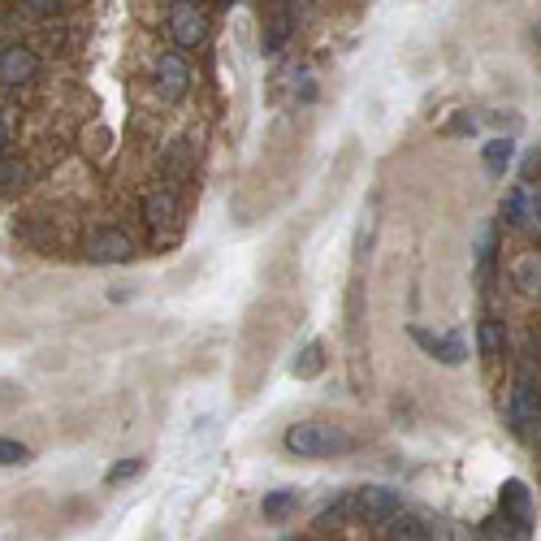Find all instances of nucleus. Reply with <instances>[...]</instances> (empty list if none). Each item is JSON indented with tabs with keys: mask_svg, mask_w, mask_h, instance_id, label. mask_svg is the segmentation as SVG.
Returning a JSON list of instances; mask_svg holds the SVG:
<instances>
[{
	"mask_svg": "<svg viewBox=\"0 0 541 541\" xmlns=\"http://www.w3.org/2000/svg\"><path fill=\"white\" fill-rule=\"evenodd\" d=\"M282 446L299 459H334V455H347L355 438L338 425H325V420H299V425L286 429Z\"/></svg>",
	"mask_w": 541,
	"mask_h": 541,
	"instance_id": "f257e3e1",
	"label": "nucleus"
},
{
	"mask_svg": "<svg viewBox=\"0 0 541 541\" xmlns=\"http://www.w3.org/2000/svg\"><path fill=\"white\" fill-rule=\"evenodd\" d=\"M503 217H507V226H516V230H524L533 221V187H529V182H520V187L507 191Z\"/></svg>",
	"mask_w": 541,
	"mask_h": 541,
	"instance_id": "2eb2a0df",
	"label": "nucleus"
},
{
	"mask_svg": "<svg viewBox=\"0 0 541 541\" xmlns=\"http://www.w3.org/2000/svg\"><path fill=\"white\" fill-rule=\"evenodd\" d=\"M165 26H169V39L182 52H200L208 44V31H213V18H208L204 0H169Z\"/></svg>",
	"mask_w": 541,
	"mask_h": 541,
	"instance_id": "7ed1b4c3",
	"label": "nucleus"
},
{
	"mask_svg": "<svg viewBox=\"0 0 541 541\" xmlns=\"http://www.w3.org/2000/svg\"><path fill=\"white\" fill-rule=\"evenodd\" d=\"M39 74H44V61H39V52L31 44H5L0 48V87L22 91V87L39 83Z\"/></svg>",
	"mask_w": 541,
	"mask_h": 541,
	"instance_id": "423d86ee",
	"label": "nucleus"
},
{
	"mask_svg": "<svg viewBox=\"0 0 541 541\" xmlns=\"http://www.w3.org/2000/svg\"><path fill=\"white\" fill-rule=\"evenodd\" d=\"M325 368V342H308L299 355H295V364H290V373L295 377H316Z\"/></svg>",
	"mask_w": 541,
	"mask_h": 541,
	"instance_id": "aec40b11",
	"label": "nucleus"
},
{
	"mask_svg": "<svg viewBox=\"0 0 541 541\" xmlns=\"http://www.w3.org/2000/svg\"><path fill=\"white\" fill-rule=\"evenodd\" d=\"M511 161H516V143L511 139H490L481 148V165H485V174L490 178H503L511 169Z\"/></svg>",
	"mask_w": 541,
	"mask_h": 541,
	"instance_id": "dca6fc26",
	"label": "nucleus"
},
{
	"mask_svg": "<svg viewBox=\"0 0 541 541\" xmlns=\"http://www.w3.org/2000/svg\"><path fill=\"white\" fill-rule=\"evenodd\" d=\"M507 429L516 433L520 442H529L541 429V386L529 368H520L507 386Z\"/></svg>",
	"mask_w": 541,
	"mask_h": 541,
	"instance_id": "f03ea898",
	"label": "nucleus"
},
{
	"mask_svg": "<svg viewBox=\"0 0 541 541\" xmlns=\"http://www.w3.org/2000/svg\"><path fill=\"white\" fill-rule=\"evenodd\" d=\"M412 338L425 347V355L429 360H438L442 368H459L468 360V342H464V334L459 329H451V334H429V329H420V325H412Z\"/></svg>",
	"mask_w": 541,
	"mask_h": 541,
	"instance_id": "1a4fd4ad",
	"label": "nucleus"
},
{
	"mask_svg": "<svg viewBox=\"0 0 541 541\" xmlns=\"http://www.w3.org/2000/svg\"><path fill=\"white\" fill-rule=\"evenodd\" d=\"M498 511L516 520L524 537H533V529H537V503H533V490L524 481H507L503 485V507H498Z\"/></svg>",
	"mask_w": 541,
	"mask_h": 541,
	"instance_id": "9b49d317",
	"label": "nucleus"
},
{
	"mask_svg": "<svg viewBox=\"0 0 541 541\" xmlns=\"http://www.w3.org/2000/svg\"><path fill=\"white\" fill-rule=\"evenodd\" d=\"M65 5H70V0H22V9L31 13V18H39V22H48V18H57V13H65Z\"/></svg>",
	"mask_w": 541,
	"mask_h": 541,
	"instance_id": "4be33fe9",
	"label": "nucleus"
},
{
	"mask_svg": "<svg viewBox=\"0 0 541 541\" xmlns=\"http://www.w3.org/2000/svg\"><path fill=\"white\" fill-rule=\"evenodd\" d=\"M31 178H35V165L26 161V156H9V152L0 156V195L31 187Z\"/></svg>",
	"mask_w": 541,
	"mask_h": 541,
	"instance_id": "ddd939ff",
	"label": "nucleus"
},
{
	"mask_svg": "<svg viewBox=\"0 0 541 541\" xmlns=\"http://www.w3.org/2000/svg\"><path fill=\"white\" fill-rule=\"evenodd\" d=\"M347 511H351V498H342V503H334V507H325L321 516H316V524H312V533H329V529H338L342 520H347Z\"/></svg>",
	"mask_w": 541,
	"mask_h": 541,
	"instance_id": "412c9836",
	"label": "nucleus"
},
{
	"mask_svg": "<svg viewBox=\"0 0 541 541\" xmlns=\"http://www.w3.org/2000/svg\"><path fill=\"white\" fill-rule=\"evenodd\" d=\"M308 9H312V0H277L265 13V26H260V48H265V57H282Z\"/></svg>",
	"mask_w": 541,
	"mask_h": 541,
	"instance_id": "39448f33",
	"label": "nucleus"
},
{
	"mask_svg": "<svg viewBox=\"0 0 541 541\" xmlns=\"http://www.w3.org/2000/svg\"><path fill=\"white\" fill-rule=\"evenodd\" d=\"M459 117H464V122H455L451 135H477V117H472V113H459Z\"/></svg>",
	"mask_w": 541,
	"mask_h": 541,
	"instance_id": "393cba45",
	"label": "nucleus"
},
{
	"mask_svg": "<svg viewBox=\"0 0 541 541\" xmlns=\"http://www.w3.org/2000/svg\"><path fill=\"white\" fill-rule=\"evenodd\" d=\"M139 217H143V226H148L152 234L174 230V226H178V195L169 191V187L148 191V195L139 200Z\"/></svg>",
	"mask_w": 541,
	"mask_h": 541,
	"instance_id": "9d476101",
	"label": "nucleus"
},
{
	"mask_svg": "<svg viewBox=\"0 0 541 541\" xmlns=\"http://www.w3.org/2000/svg\"><path fill=\"white\" fill-rule=\"evenodd\" d=\"M143 472V459H122L113 472H109V485H122V481H135Z\"/></svg>",
	"mask_w": 541,
	"mask_h": 541,
	"instance_id": "b1692460",
	"label": "nucleus"
},
{
	"mask_svg": "<svg viewBox=\"0 0 541 541\" xmlns=\"http://www.w3.org/2000/svg\"><path fill=\"white\" fill-rule=\"evenodd\" d=\"M295 507H299V494H295V490H273V494H265V503H260L265 520H273V524H282Z\"/></svg>",
	"mask_w": 541,
	"mask_h": 541,
	"instance_id": "a211bd4d",
	"label": "nucleus"
},
{
	"mask_svg": "<svg viewBox=\"0 0 541 541\" xmlns=\"http://www.w3.org/2000/svg\"><path fill=\"white\" fill-rule=\"evenodd\" d=\"M191 87H195V70L187 61V52H182V48L156 52V61H152V91H156V100H161V104H182L191 96Z\"/></svg>",
	"mask_w": 541,
	"mask_h": 541,
	"instance_id": "20e7f679",
	"label": "nucleus"
},
{
	"mask_svg": "<svg viewBox=\"0 0 541 541\" xmlns=\"http://www.w3.org/2000/svg\"><path fill=\"white\" fill-rule=\"evenodd\" d=\"M537 169H541V152H529V156H524V178H533Z\"/></svg>",
	"mask_w": 541,
	"mask_h": 541,
	"instance_id": "a878e982",
	"label": "nucleus"
},
{
	"mask_svg": "<svg viewBox=\"0 0 541 541\" xmlns=\"http://www.w3.org/2000/svg\"><path fill=\"white\" fill-rule=\"evenodd\" d=\"M511 277H516L520 295H541V256H524L516 269H511Z\"/></svg>",
	"mask_w": 541,
	"mask_h": 541,
	"instance_id": "6ab92c4d",
	"label": "nucleus"
},
{
	"mask_svg": "<svg viewBox=\"0 0 541 541\" xmlns=\"http://www.w3.org/2000/svg\"><path fill=\"white\" fill-rule=\"evenodd\" d=\"M399 507H403V498H399V490H390V485H364V490L351 498L355 520H360V524H377V529H386V520Z\"/></svg>",
	"mask_w": 541,
	"mask_h": 541,
	"instance_id": "6e6552de",
	"label": "nucleus"
},
{
	"mask_svg": "<svg viewBox=\"0 0 541 541\" xmlns=\"http://www.w3.org/2000/svg\"><path fill=\"white\" fill-rule=\"evenodd\" d=\"M477 347L490 364H498L507 355V325L498 321V316H485V321L477 325Z\"/></svg>",
	"mask_w": 541,
	"mask_h": 541,
	"instance_id": "4468645a",
	"label": "nucleus"
},
{
	"mask_svg": "<svg viewBox=\"0 0 541 541\" xmlns=\"http://www.w3.org/2000/svg\"><path fill=\"white\" fill-rule=\"evenodd\" d=\"M217 5H239V0H217Z\"/></svg>",
	"mask_w": 541,
	"mask_h": 541,
	"instance_id": "cd10ccee",
	"label": "nucleus"
},
{
	"mask_svg": "<svg viewBox=\"0 0 541 541\" xmlns=\"http://www.w3.org/2000/svg\"><path fill=\"white\" fill-rule=\"evenodd\" d=\"M494 260H498V226H494V221H481V230H477V269H481V282H490Z\"/></svg>",
	"mask_w": 541,
	"mask_h": 541,
	"instance_id": "f3484780",
	"label": "nucleus"
},
{
	"mask_svg": "<svg viewBox=\"0 0 541 541\" xmlns=\"http://www.w3.org/2000/svg\"><path fill=\"white\" fill-rule=\"evenodd\" d=\"M386 537H390V541H429V537H438V533H433L429 516L399 507V511H394V516L386 520Z\"/></svg>",
	"mask_w": 541,
	"mask_h": 541,
	"instance_id": "f8f14e48",
	"label": "nucleus"
},
{
	"mask_svg": "<svg viewBox=\"0 0 541 541\" xmlns=\"http://www.w3.org/2000/svg\"><path fill=\"white\" fill-rule=\"evenodd\" d=\"M26 459H31V451H26L22 442L0 438V464H26Z\"/></svg>",
	"mask_w": 541,
	"mask_h": 541,
	"instance_id": "5701e85b",
	"label": "nucleus"
},
{
	"mask_svg": "<svg viewBox=\"0 0 541 541\" xmlns=\"http://www.w3.org/2000/svg\"><path fill=\"white\" fill-rule=\"evenodd\" d=\"M83 260H91V265H126V260H135V243L117 226H96L83 239Z\"/></svg>",
	"mask_w": 541,
	"mask_h": 541,
	"instance_id": "0eeeda50",
	"label": "nucleus"
},
{
	"mask_svg": "<svg viewBox=\"0 0 541 541\" xmlns=\"http://www.w3.org/2000/svg\"><path fill=\"white\" fill-rule=\"evenodd\" d=\"M9 152V126H5V113H0V156Z\"/></svg>",
	"mask_w": 541,
	"mask_h": 541,
	"instance_id": "bb28decb",
	"label": "nucleus"
}]
</instances>
